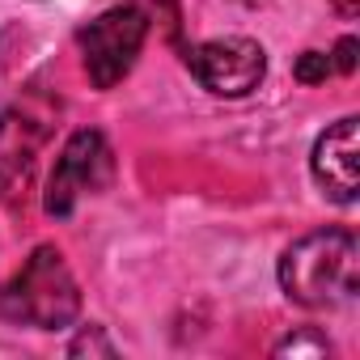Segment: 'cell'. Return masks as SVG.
<instances>
[{"instance_id":"obj_3","label":"cell","mask_w":360,"mask_h":360,"mask_svg":"<svg viewBox=\"0 0 360 360\" xmlns=\"http://www.w3.org/2000/svg\"><path fill=\"white\" fill-rule=\"evenodd\" d=\"M56 102L43 94H26L0 110V200L18 204L34 178V165L56 131Z\"/></svg>"},{"instance_id":"obj_6","label":"cell","mask_w":360,"mask_h":360,"mask_svg":"<svg viewBox=\"0 0 360 360\" xmlns=\"http://www.w3.org/2000/svg\"><path fill=\"white\" fill-rule=\"evenodd\" d=\"M187 68L191 77L212 94V98H246L263 85L267 77V51L255 39H208L187 47Z\"/></svg>"},{"instance_id":"obj_5","label":"cell","mask_w":360,"mask_h":360,"mask_svg":"<svg viewBox=\"0 0 360 360\" xmlns=\"http://www.w3.org/2000/svg\"><path fill=\"white\" fill-rule=\"evenodd\" d=\"M115 174V153L106 144L102 131L94 127H81L68 136V144L60 148V161L51 169V183H47V195H43V208L47 217L64 221L77 212V204L85 195H98Z\"/></svg>"},{"instance_id":"obj_9","label":"cell","mask_w":360,"mask_h":360,"mask_svg":"<svg viewBox=\"0 0 360 360\" xmlns=\"http://www.w3.org/2000/svg\"><path fill=\"white\" fill-rule=\"evenodd\" d=\"M292 77H297L301 85H322L326 77H335L330 51H301L297 64H292Z\"/></svg>"},{"instance_id":"obj_1","label":"cell","mask_w":360,"mask_h":360,"mask_svg":"<svg viewBox=\"0 0 360 360\" xmlns=\"http://www.w3.org/2000/svg\"><path fill=\"white\" fill-rule=\"evenodd\" d=\"M280 288L305 309H335L360 288V242L347 225L314 229L280 255Z\"/></svg>"},{"instance_id":"obj_11","label":"cell","mask_w":360,"mask_h":360,"mask_svg":"<svg viewBox=\"0 0 360 360\" xmlns=\"http://www.w3.org/2000/svg\"><path fill=\"white\" fill-rule=\"evenodd\" d=\"M330 64H335V72H339V77H352V72H356V39H352V34H343V39L335 43Z\"/></svg>"},{"instance_id":"obj_2","label":"cell","mask_w":360,"mask_h":360,"mask_svg":"<svg viewBox=\"0 0 360 360\" xmlns=\"http://www.w3.org/2000/svg\"><path fill=\"white\" fill-rule=\"evenodd\" d=\"M81 314V284L60 255V246L43 242L30 250L22 271L0 288V318L30 330H64Z\"/></svg>"},{"instance_id":"obj_4","label":"cell","mask_w":360,"mask_h":360,"mask_svg":"<svg viewBox=\"0 0 360 360\" xmlns=\"http://www.w3.org/2000/svg\"><path fill=\"white\" fill-rule=\"evenodd\" d=\"M148 39V9L144 5H115L106 13H98L94 22H85L77 30L81 56H85V72L94 81V89H115L140 60Z\"/></svg>"},{"instance_id":"obj_8","label":"cell","mask_w":360,"mask_h":360,"mask_svg":"<svg viewBox=\"0 0 360 360\" xmlns=\"http://www.w3.org/2000/svg\"><path fill=\"white\" fill-rule=\"evenodd\" d=\"M271 356H292V360H322V356H330V339H326L322 330H314V326H301V330L284 335V339L271 347Z\"/></svg>"},{"instance_id":"obj_7","label":"cell","mask_w":360,"mask_h":360,"mask_svg":"<svg viewBox=\"0 0 360 360\" xmlns=\"http://www.w3.org/2000/svg\"><path fill=\"white\" fill-rule=\"evenodd\" d=\"M309 169L326 200L356 204V191H360V119L356 115H343L314 140Z\"/></svg>"},{"instance_id":"obj_12","label":"cell","mask_w":360,"mask_h":360,"mask_svg":"<svg viewBox=\"0 0 360 360\" xmlns=\"http://www.w3.org/2000/svg\"><path fill=\"white\" fill-rule=\"evenodd\" d=\"M330 5H335V9H339L343 18H352V13L360 9V0H330Z\"/></svg>"},{"instance_id":"obj_10","label":"cell","mask_w":360,"mask_h":360,"mask_svg":"<svg viewBox=\"0 0 360 360\" xmlns=\"http://www.w3.org/2000/svg\"><path fill=\"white\" fill-rule=\"evenodd\" d=\"M115 352L119 347L106 339V326H98V322L94 326H81L77 339L68 343V356H115Z\"/></svg>"}]
</instances>
